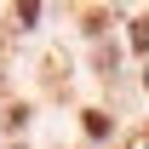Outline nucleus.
Instances as JSON below:
<instances>
[{
    "mask_svg": "<svg viewBox=\"0 0 149 149\" xmlns=\"http://www.w3.org/2000/svg\"><path fill=\"white\" fill-rule=\"evenodd\" d=\"M86 132H92V138H109V115H103V109H86Z\"/></svg>",
    "mask_w": 149,
    "mask_h": 149,
    "instance_id": "obj_1",
    "label": "nucleus"
}]
</instances>
